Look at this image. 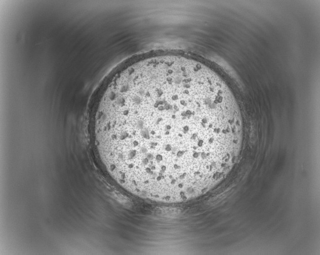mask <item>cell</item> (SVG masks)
<instances>
[{
    "label": "cell",
    "instance_id": "6da1fadb",
    "mask_svg": "<svg viewBox=\"0 0 320 255\" xmlns=\"http://www.w3.org/2000/svg\"><path fill=\"white\" fill-rule=\"evenodd\" d=\"M230 128L213 79L167 65L116 78L103 94L94 122L102 161L125 178L153 186L206 176Z\"/></svg>",
    "mask_w": 320,
    "mask_h": 255
}]
</instances>
